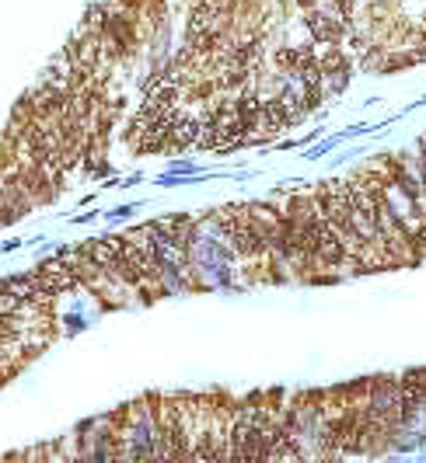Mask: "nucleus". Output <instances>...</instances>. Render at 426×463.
Segmentation results:
<instances>
[{"label":"nucleus","mask_w":426,"mask_h":463,"mask_svg":"<svg viewBox=\"0 0 426 463\" xmlns=\"http://www.w3.org/2000/svg\"><path fill=\"white\" fill-rule=\"evenodd\" d=\"M308 28H311V35L325 42V46H332V42H339L342 39V32H346V21H342V14L335 11V14H328V11H311L308 14Z\"/></svg>","instance_id":"nucleus-1"}]
</instances>
